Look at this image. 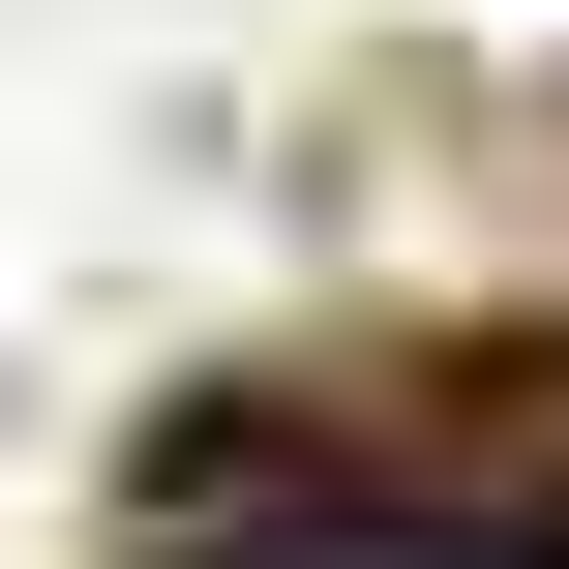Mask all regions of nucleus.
Wrapping results in <instances>:
<instances>
[{
    "label": "nucleus",
    "mask_w": 569,
    "mask_h": 569,
    "mask_svg": "<svg viewBox=\"0 0 569 569\" xmlns=\"http://www.w3.org/2000/svg\"><path fill=\"white\" fill-rule=\"evenodd\" d=\"M210 569H480V540H210Z\"/></svg>",
    "instance_id": "f257e3e1"
}]
</instances>
